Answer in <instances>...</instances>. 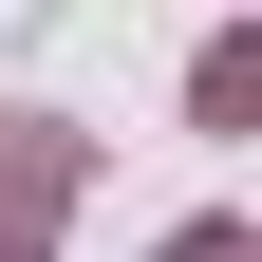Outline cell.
<instances>
[{
    "instance_id": "1",
    "label": "cell",
    "mask_w": 262,
    "mask_h": 262,
    "mask_svg": "<svg viewBox=\"0 0 262 262\" xmlns=\"http://www.w3.org/2000/svg\"><path fill=\"white\" fill-rule=\"evenodd\" d=\"M169 262H244V225H187V244H169Z\"/></svg>"
}]
</instances>
